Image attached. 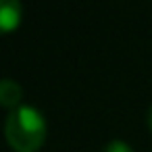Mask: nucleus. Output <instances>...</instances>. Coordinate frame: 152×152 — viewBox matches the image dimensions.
<instances>
[{"instance_id":"f03ea898","label":"nucleus","mask_w":152,"mask_h":152,"mask_svg":"<svg viewBox=\"0 0 152 152\" xmlns=\"http://www.w3.org/2000/svg\"><path fill=\"white\" fill-rule=\"evenodd\" d=\"M21 23V2L19 0H0V25L2 34H11Z\"/></svg>"},{"instance_id":"20e7f679","label":"nucleus","mask_w":152,"mask_h":152,"mask_svg":"<svg viewBox=\"0 0 152 152\" xmlns=\"http://www.w3.org/2000/svg\"><path fill=\"white\" fill-rule=\"evenodd\" d=\"M102 152H133V148L127 142H123V140H113V142H108L104 146Z\"/></svg>"},{"instance_id":"39448f33","label":"nucleus","mask_w":152,"mask_h":152,"mask_svg":"<svg viewBox=\"0 0 152 152\" xmlns=\"http://www.w3.org/2000/svg\"><path fill=\"white\" fill-rule=\"evenodd\" d=\"M146 123H148V129L152 131V106L148 108V117H146Z\"/></svg>"},{"instance_id":"f257e3e1","label":"nucleus","mask_w":152,"mask_h":152,"mask_svg":"<svg viewBox=\"0 0 152 152\" xmlns=\"http://www.w3.org/2000/svg\"><path fill=\"white\" fill-rule=\"evenodd\" d=\"M46 119L34 106H17L9 113L4 135L15 152H38L46 142Z\"/></svg>"},{"instance_id":"7ed1b4c3","label":"nucleus","mask_w":152,"mask_h":152,"mask_svg":"<svg viewBox=\"0 0 152 152\" xmlns=\"http://www.w3.org/2000/svg\"><path fill=\"white\" fill-rule=\"evenodd\" d=\"M21 96H23V90H21V86L17 81L9 79V77L2 79V83H0V104L4 108L15 110L19 100H21Z\"/></svg>"}]
</instances>
